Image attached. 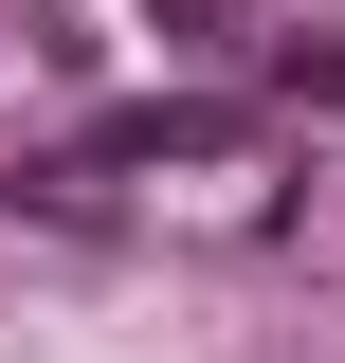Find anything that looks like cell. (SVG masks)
Masks as SVG:
<instances>
[{
  "mask_svg": "<svg viewBox=\"0 0 345 363\" xmlns=\"http://www.w3.org/2000/svg\"><path fill=\"white\" fill-rule=\"evenodd\" d=\"M91 164H236V109L146 91V109H109V128H91Z\"/></svg>",
  "mask_w": 345,
  "mask_h": 363,
  "instance_id": "cell-1",
  "label": "cell"
}]
</instances>
